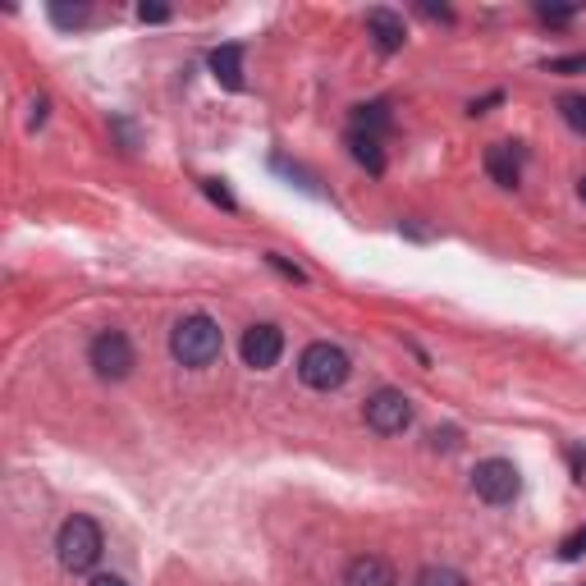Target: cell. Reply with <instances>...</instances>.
<instances>
[{"label":"cell","instance_id":"5b68a950","mask_svg":"<svg viewBox=\"0 0 586 586\" xmlns=\"http://www.w3.org/2000/svg\"><path fill=\"white\" fill-rule=\"evenodd\" d=\"M472 490H477L486 504H513L522 490V477L509 458H486V463L472 467Z\"/></svg>","mask_w":586,"mask_h":586},{"label":"cell","instance_id":"52a82bcc","mask_svg":"<svg viewBox=\"0 0 586 586\" xmlns=\"http://www.w3.org/2000/svg\"><path fill=\"white\" fill-rule=\"evenodd\" d=\"M239 353H243V362H248L252 371L275 367V362H280V353H284V335H280V326H252L248 335H243Z\"/></svg>","mask_w":586,"mask_h":586},{"label":"cell","instance_id":"8fae6325","mask_svg":"<svg viewBox=\"0 0 586 586\" xmlns=\"http://www.w3.org/2000/svg\"><path fill=\"white\" fill-rule=\"evenodd\" d=\"M348 133L380 142L385 133H390V106H380V101H371V106H353V124H348Z\"/></svg>","mask_w":586,"mask_h":586},{"label":"cell","instance_id":"4fadbf2b","mask_svg":"<svg viewBox=\"0 0 586 586\" xmlns=\"http://www.w3.org/2000/svg\"><path fill=\"white\" fill-rule=\"evenodd\" d=\"M348 147H353V161L367 165L371 174L385 170V156H380V142L376 138H358V133H348Z\"/></svg>","mask_w":586,"mask_h":586},{"label":"cell","instance_id":"603a6c76","mask_svg":"<svg viewBox=\"0 0 586 586\" xmlns=\"http://www.w3.org/2000/svg\"><path fill=\"white\" fill-rule=\"evenodd\" d=\"M577 197H582V202H586V174H582V179H577Z\"/></svg>","mask_w":586,"mask_h":586},{"label":"cell","instance_id":"277c9868","mask_svg":"<svg viewBox=\"0 0 586 586\" xmlns=\"http://www.w3.org/2000/svg\"><path fill=\"white\" fill-rule=\"evenodd\" d=\"M362 417H367V426L376 435H403L413 426V399L403 390H376L367 399V408H362Z\"/></svg>","mask_w":586,"mask_h":586},{"label":"cell","instance_id":"7c38bea8","mask_svg":"<svg viewBox=\"0 0 586 586\" xmlns=\"http://www.w3.org/2000/svg\"><path fill=\"white\" fill-rule=\"evenodd\" d=\"M211 74H216L229 92H239L243 87V46H220V51H211Z\"/></svg>","mask_w":586,"mask_h":586},{"label":"cell","instance_id":"ffe728a7","mask_svg":"<svg viewBox=\"0 0 586 586\" xmlns=\"http://www.w3.org/2000/svg\"><path fill=\"white\" fill-rule=\"evenodd\" d=\"M138 19L142 23H165L170 19V10H165V5H138Z\"/></svg>","mask_w":586,"mask_h":586},{"label":"cell","instance_id":"2e32d148","mask_svg":"<svg viewBox=\"0 0 586 586\" xmlns=\"http://www.w3.org/2000/svg\"><path fill=\"white\" fill-rule=\"evenodd\" d=\"M51 19L60 23V28H78V23L87 19V5H51Z\"/></svg>","mask_w":586,"mask_h":586},{"label":"cell","instance_id":"8992f818","mask_svg":"<svg viewBox=\"0 0 586 586\" xmlns=\"http://www.w3.org/2000/svg\"><path fill=\"white\" fill-rule=\"evenodd\" d=\"M87 362H92V371H97L101 380H124L133 371V344L124 330H101L97 339H92V348H87Z\"/></svg>","mask_w":586,"mask_h":586},{"label":"cell","instance_id":"5bb4252c","mask_svg":"<svg viewBox=\"0 0 586 586\" xmlns=\"http://www.w3.org/2000/svg\"><path fill=\"white\" fill-rule=\"evenodd\" d=\"M413 586H467V582H463V573H454V568L431 564V568H422V573L413 577Z\"/></svg>","mask_w":586,"mask_h":586},{"label":"cell","instance_id":"9c48e42d","mask_svg":"<svg viewBox=\"0 0 586 586\" xmlns=\"http://www.w3.org/2000/svg\"><path fill=\"white\" fill-rule=\"evenodd\" d=\"M367 33L376 37L380 51L394 55L403 46V37H408V28H403V19L394 10H367Z\"/></svg>","mask_w":586,"mask_h":586},{"label":"cell","instance_id":"e0dca14e","mask_svg":"<svg viewBox=\"0 0 586 586\" xmlns=\"http://www.w3.org/2000/svg\"><path fill=\"white\" fill-rule=\"evenodd\" d=\"M582 550H586V527H582V532H573L564 545H559V559H568V564H573V559H582Z\"/></svg>","mask_w":586,"mask_h":586},{"label":"cell","instance_id":"d6986e66","mask_svg":"<svg viewBox=\"0 0 586 586\" xmlns=\"http://www.w3.org/2000/svg\"><path fill=\"white\" fill-rule=\"evenodd\" d=\"M202 188H207V197H211V202H220V207H225V211H234V197H229L225 188L216 184V179H207V184H202Z\"/></svg>","mask_w":586,"mask_h":586},{"label":"cell","instance_id":"3957f363","mask_svg":"<svg viewBox=\"0 0 586 586\" xmlns=\"http://www.w3.org/2000/svg\"><path fill=\"white\" fill-rule=\"evenodd\" d=\"M348 353L339 344H326V339H316V344L303 348V358H298V376H303V385H312V390H339L348 380Z\"/></svg>","mask_w":586,"mask_h":586},{"label":"cell","instance_id":"7402d4cb","mask_svg":"<svg viewBox=\"0 0 586 586\" xmlns=\"http://www.w3.org/2000/svg\"><path fill=\"white\" fill-rule=\"evenodd\" d=\"M87 586H129V582H124V577H115V573H97Z\"/></svg>","mask_w":586,"mask_h":586},{"label":"cell","instance_id":"ba28073f","mask_svg":"<svg viewBox=\"0 0 586 586\" xmlns=\"http://www.w3.org/2000/svg\"><path fill=\"white\" fill-rule=\"evenodd\" d=\"M344 586H399V573H394V564L380 559V554H358L344 573Z\"/></svg>","mask_w":586,"mask_h":586},{"label":"cell","instance_id":"7a4b0ae2","mask_svg":"<svg viewBox=\"0 0 586 586\" xmlns=\"http://www.w3.org/2000/svg\"><path fill=\"white\" fill-rule=\"evenodd\" d=\"M55 559H60L65 573H87L101 559V527L83 513H74L55 536Z\"/></svg>","mask_w":586,"mask_h":586},{"label":"cell","instance_id":"9a60e30c","mask_svg":"<svg viewBox=\"0 0 586 586\" xmlns=\"http://www.w3.org/2000/svg\"><path fill=\"white\" fill-rule=\"evenodd\" d=\"M559 115H564L568 129L586 138V97H559Z\"/></svg>","mask_w":586,"mask_h":586},{"label":"cell","instance_id":"44dd1931","mask_svg":"<svg viewBox=\"0 0 586 586\" xmlns=\"http://www.w3.org/2000/svg\"><path fill=\"white\" fill-rule=\"evenodd\" d=\"M431 445H435V449H454V445H458V431H435V435H431Z\"/></svg>","mask_w":586,"mask_h":586},{"label":"cell","instance_id":"30bf717a","mask_svg":"<svg viewBox=\"0 0 586 586\" xmlns=\"http://www.w3.org/2000/svg\"><path fill=\"white\" fill-rule=\"evenodd\" d=\"M486 174L495 179L500 188H518V152H513L509 142H495V147H486Z\"/></svg>","mask_w":586,"mask_h":586},{"label":"cell","instance_id":"ac0fdd59","mask_svg":"<svg viewBox=\"0 0 586 586\" xmlns=\"http://www.w3.org/2000/svg\"><path fill=\"white\" fill-rule=\"evenodd\" d=\"M545 69H550V74H577V69H586V55H568V60H545Z\"/></svg>","mask_w":586,"mask_h":586},{"label":"cell","instance_id":"6da1fadb","mask_svg":"<svg viewBox=\"0 0 586 586\" xmlns=\"http://www.w3.org/2000/svg\"><path fill=\"white\" fill-rule=\"evenodd\" d=\"M220 348H225V339H220V326L211 321V316H184L179 326L170 330V353L174 362H184V367H211V362L220 358Z\"/></svg>","mask_w":586,"mask_h":586}]
</instances>
